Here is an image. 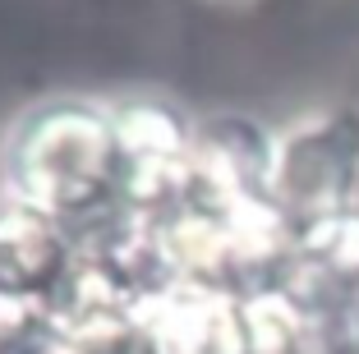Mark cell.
Segmentation results:
<instances>
[{
	"label": "cell",
	"instance_id": "277c9868",
	"mask_svg": "<svg viewBox=\"0 0 359 354\" xmlns=\"http://www.w3.org/2000/svg\"><path fill=\"white\" fill-rule=\"evenodd\" d=\"M60 271V240H55L46 212H37L23 198L0 207V294L28 304V294L51 290Z\"/></svg>",
	"mask_w": 359,
	"mask_h": 354
},
{
	"label": "cell",
	"instance_id": "3957f363",
	"mask_svg": "<svg viewBox=\"0 0 359 354\" xmlns=\"http://www.w3.org/2000/svg\"><path fill=\"white\" fill-rule=\"evenodd\" d=\"M134 327L148 354H244L240 304L208 281H170L138 294Z\"/></svg>",
	"mask_w": 359,
	"mask_h": 354
},
{
	"label": "cell",
	"instance_id": "52a82bcc",
	"mask_svg": "<svg viewBox=\"0 0 359 354\" xmlns=\"http://www.w3.org/2000/svg\"><path fill=\"white\" fill-rule=\"evenodd\" d=\"M295 253L327 285H359V212H332L299 230Z\"/></svg>",
	"mask_w": 359,
	"mask_h": 354
},
{
	"label": "cell",
	"instance_id": "7a4b0ae2",
	"mask_svg": "<svg viewBox=\"0 0 359 354\" xmlns=\"http://www.w3.org/2000/svg\"><path fill=\"white\" fill-rule=\"evenodd\" d=\"M359 184V138L337 120H304L276 143L272 198L281 207H304L309 221L332 212H355Z\"/></svg>",
	"mask_w": 359,
	"mask_h": 354
},
{
	"label": "cell",
	"instance_id": "6da1fadb",
	"mask_svg": "<svg viewBox=\"0 0 359 354\" xmlns=\"http://www.w3.org/2000/svg\"><path fill=\"white\" fill-rule=\"evenodd\" d=\"M116 134L88 111L46 115L19 152V198L37 212L83 207L111 179Z\"/></svg>",
	"mask_w": 359,
	"mask_h": 354
},
{
	"label": "cell",
	"instance_id": "ba28073f",
	"mask_svg": "<svg viewBox=\"0 0 359 354\" xmlns=\"http://www.w3.org/2000/svg\"><path fill=\"white\" fill-rule=\"evenodd\" d=\"M32 318V313H28ZM28 318L14 322L10 332H0V354H83L69 341H60L55 332H28Z\"/></svg>",
	"mask_w": 359,
	"mask_h": 354
},
{
	"label": "cell",
	"instance_id": "8992f818",
	"mask_svg": "<svg viewBox=\"0 0 359 354\" xmlns=\"http://www.w3.org/2000/svg\"><path fill=\"white\" fill-rule=\"evenodd\" d=\"M111 134H116V152H125L129 166H175V161H189L194 147V138L157 106L120 111Z\"/></svg>",
	"mask_w": 359,
	"mask_h": 354
},
{
	"label": "cell",
	"instance_id": "9c48e42d",
	"mask_svg": "<svg viewBox=\"0 0 359 354\" xmlns=\"http://www.w3.org/2000/svg\"><path fill=\"white\" fill-rule=\"evenodd\" d=\"M23 318H28V304L10 299V294H0V332H10V327L23 322Z\"/></svg>",
	"mask_w": 359,
	"mask_h": 354
},
{
	"label": "cell",
	"instance_id": "5b68a950",
	"mask_svg": "<svg viewBox=\"0 0 359 354\" xmlns=\"http://www.w3.org/2000/svg\"><path fill=\"white\" fill-rule=\"evenodd\" d=\"M244 354H309L313 318L299 308L290 290H263L240 304Z\"/></svg>",
	"mask_w": 359,
	"mask_h": 354
}]
</instances>
